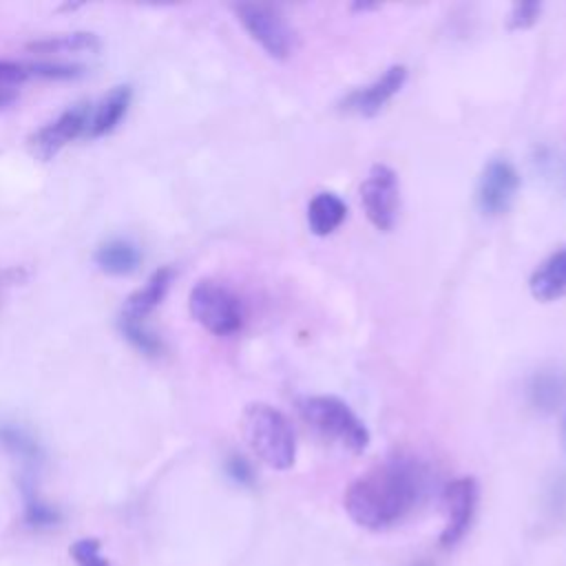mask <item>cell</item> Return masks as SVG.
Returning <instances> with one entry per match:
<instances>
[{"instance_id":"cell-16","label":"cell","mask_w":566,"mask_h":566,"mask_svg":"<svg viewBox=\"0 0 566 566\" xmlns=\"http://www.w3.org/2000/svg\"><path fill=\"white\" fill-rule=\"evenodd\" d=\"M95 265L113 276H122V274H130L137 270L142 254L137 250V245H133L130 241L124 239H111L106 243H102L95 254Z\"/></svg>"},{"instance_id":"cell-2","label":"cell","mask_w":566,"mask_h":566,"mask_svg":"<svg viewBox=\"0 0 566 566\" xmlns=\"http://www.w3.org/2000/svg\"><path fill=\"white\" fill-rule=\"evenodd\" d=\"M243 438L254 455L276 471H285L296 458V438L283 411L265 402H252L241 420Z\"/></svg>"},{"instance_id":"cell-14","label":"cell","mask_w":566,"mask_h":566,"mask_svg":"<svg viewBox=\"0 0 566 566\" xmlns=\"http://www.w3.org/2000/svg\"><path fill=\"white\" fill-rule=\"evenodd\" d=\"M170 281H172L170 268H159L157 272H153V276L146 281V285L126 298L122 316L133 318V321H144L161 303V298L166 296V292L170 287Z\"/></svg>"},{"instance_id":"cell-5","label":"cell","mask_w":566,"mask_h":566,"mask_svg":"<svg viewBox=\"0 0 566 566\" xmlns=\"http://www.w3.org/2000/svg\"><path fill=\"white\" fill-rule=\"evenodd\" d=\"M232 9L250 38L259 42L270 57L285 60L294 51V29L279 9L261 2H239Z\"/></svg>"},{"instance_id":"cell-9","label":"cell","mask_w":566,"mask_h":566,"mask_svg":"<svg viewBox=\"0 0 566 566\" xmlns=\"http://www.w3.org/2000/svg\"><path fill=\"white\" fill-rule=\"evenodd\" d=\"M444 528L440 533V546H455L469 531L475 506H478V484L473 478H458L444 486Z\"/></svg>"},{"instance_id":"cell-27","label":"cell","mask_w":566,"mask_h":566,"mask_svg":"<svg viewBox=\"0 0 566 566\" xmlns=\"http://www.w3.org/2000/svg\"><path fill=\"white\" fill-rule=\"evenodd\" d=\"M418 566H424V564H418Z\"/></svg>"},{"instance_id":"cell-4","label":"cell","mask_w":566,"mask_h":566,"mask_svg":"<svg viewBox=\"0 0 566 566\" xmlns=\"http://www.w3.org/2000/svg\"><path fill=\"white\" fill-rule=\"evenodd\" d=\"M192 318L214 336H230L243 325V305L239 296L210 279L195 283L188 296Z\"/></svg>"},{"instance_id":"cell-13","label":"cell","mask_w":566,"mask_h":566,"mask_svg":"<svg viewBox=\"0 0 566 566\" xmlns=\"http://www.w3.org/2000/svg\"><path fill=\"white\" fill-rule=\"evenodd\" d=\"M130 97H133L130 86H115L113 91H108V95H104L102 102L91 111V119L84 137L95 139L111 133L119 124V119L126 115Z\"/></svg>"},{"instance_id":"cell-1","label":"cell","mask_w":566,"mask_h":566,"mask_svg":"<svg viewBox=\"0 0 566 566\" xmlns=\"http://www.w3.org/2000/svg\"><path fill=\"white\" fill-rule=\"evenodd\" d=\"M427 469L413 458H389L356 478L345 493L347 515L363 528L385 531L402 522L424 497Z\"/></svg>"},{"instance_id":"cell-22","label":"cell","mask_w":566,"mask_h":566,"mask_svg":"<svg viewBox=\"0 0 566 566\" xmlns=\"http://www.w3.org/2000/svg\"><path fill=\"white\" fill-rule=\"evenodd\" d=\"M29 77H49V80H71L82 75V66H71V64H51V62H35V64H24Z\"/></svg>"},{"instance_id":"cell-12","label":"cell","mask_w":566,"mask_h":566,"mask_svg":"<svg viewBox=\"0 0 566 566\" xmlns=\"http://www.w3.org/2000/svg\"><path fill=\"white\" fill-rule=\"evenodd\" d=\"M526 394L528 402L542 413L559 409L566 400V371L557 367L537 369L526 385Z\"/></svg>"},{"instance_id":"cell-8","label":"cell","mask_w":566,"mask_h":566,"mask_svg":"<svg viewBox=\"0 0 566 566\" xmlns=\"http://www.w3.org/2000/svg\"><path fill=\"white\" fill-rule=\"evenodd\" d=\"M520 188V175L515 166L506 159H491L478 179L475 188V203L482 214L497 217L504 214Z\"/></svg>"},{"instance_id":"cell-3","label":"cell","mask_w":566,"mask_h":566,"mask_svg":"<svg viewBox=\"0 0 566 566\" xmlns=\"http://www.w3.org/2000/svg\"><path fill=\"white\" fill-rule=\"evenodd\" d=\"M303 420L325 440L340 444L352 453H363L369 447L365 422L336 396H310L298 402Z\"/></svg>"},{"instance_id":"cell-17","label":"cell","mask_w":566,"mask_h":566,"mask_svg":"<svg viewBox=\"0 0 566 566\" xmlns=\"http://www.w3.org/2000/svg\"><path fill=\"white\" fill-rule=\"evenodd\" d=\"M33 53H97L102 49V40L91 31H73L62 35H51L42 40H33L27 44Z\"/></svg>"},{"instance_id":"cell-11","label":"cell","mask_w":566,"mask_h":566,"mask_svg":"<svg viewBox=\"0 0 566 566\" xmlns=\"http://www.w3.org/2000/svg\"><path fill=\"white\" fill-rule=\"evenodd\" d=\"M528 287L531 294L542 303L566 296V248L555 250L535 268Z\"/></svg>"},{"instance_id":"cell-21","label":"cell","mask_w":566,"mask_h":566,"mask_svg":"<svg viewBox=\"0 0 566 566\" xmlns=\"http://www.w3.org/2000/svg\"><path fill=\"white\" fill-rule=\"evenodd\" d=\"M542 15V4L539 2H517L513 4L511 13H509V29L513 31H522L533 27Z\"/></svg>"},{"instance_id":"cell-18","label":"cell","mask_w":566,"mask_h":566,"mask_svg":"<svg viewBox=\"0 0 566 566\" xmlns=\"http://www.w3.org/2000/svg\"><path fill=\"white\" fill-rule=\"evenodd\" d=\"M0 444H4L11 453H15V455H20V458H24L29 462H38L40 460V444L22 427L0 424Z\"/></svg>"},{"instance_id":"cell-26","label":"cell","mask_w":566,"mask_h":566,"mask_svg":"<svg viewBox=\"0 0 566 566\" xmlns=\"http://www.w3.org/2000/svg\"><path fill=\"white\" fill-rule=\"evenodd\" d=\"M562 447L566 451V411H564V418H562Z\"/></svg>"},{"instance_id":"cell-10","label":"cell","mask_w":566,"mask_h":566,"mask_svg":"<svg viewBox=\"0 0 566 566\" xmlns=\"http://www.w3.org/2000/svg\"><path fill=\"white\" fill-rule=\"evenodd\" d=\"M405 80H407V69L402 64H394L374 82L347 93L340 99V108L358 117H374L387 106V102L394 95H398V91L405 86Z\"/></svg>"},{"instance_id":"cell-15","label":"cell","mask_w":566,"mask_h":566,"mask_svg":"<svg viewBox=\"0 0 566 566\" xmlns=\"http://www.w3.org/2000/svg\"><path fill=\"white\" fill-rule=\"evenodd\" d=\"M347 217L345 201L334 192H318L307 206V226L316 237L332 234Z\"/></svg>"},{"instance_id":"cell-7","label":"cell","mask_w":566,"mask_h":566,"mask_svg":"<svg viewBox=\"0 0 566 566\" xmlns=\"http://www.w3.org/2000/svg\"><path fill=\"white\" fill-rule=\"evenodd\" d=\"M91 111L93 106L88 102L69 106L64 113H60V117L44 124L29 137L31 153L42 161L53 159L69 142L86 135Z\"/></svg>"},{"instance_id":"cell-24","label":"cell","mask_w":566,"mask_h":566,"mask_svg":"<svg viewBox=\"0 0 566 566\" xmlns=\"http://www.w3.org/2000/svg\"><path fill=\"white\" fill-rule=\"evenodd\" d=\"M226 473L232 482H237L241 486H250L254 482L252 467L248 464V460L243 455H237V453L226 460Z\"/></svg>"},{"instance_id":"cell-19","label":"cell","mask_w":566,"mask_h":566,"mask_svg":"<svg viewBox=\"0 0 566 566\" xmlns=\"http://www.w3.org/2000/svg\"><path fill=\"white\" fill-rule=\"evenodd\" d=\"M29 77L27 66L18 62H0V111L18 99L20 84Z\"/></svg>"},{"instance_id":"cell-23","label":"cell","mask_w":566,"mask_h":566,"mask_svg":"<svg viewBox=\"0 0 566 566\" xmlns=\"http://www.w3.org/2000/svg\"><path fill=\"white\" fill-rule=\"evenodd\" d=\"M77 566H106V559L99 553V544L95 539H80L71 548Z\"/></svg>"},{"instance_id":"cell-6","label":"cell","mask_w":566,"mask_h":566,"mask_svg":"<svg viewBox=\"0 0 566 566\" xmlns=\"http://www.w3.org/2000/svg\"><path fill=\"white\" fill-rule=\"evenodd\" d=\"M360 203L374 228L389 232L396 226L400 186L396 172L389 166L376 164L369 168L365 181L360 184Z\"/></svg>"},{"instance_id":"cell-25","label":"cell","mask_w":566,"mask_h":566,"mask_svg":"<svg viewBox=\"0 0 566 566\" xmlns=\"http://www.w3.org/2000/svg\"><path fill=\"white\" fill-rule=\"evenodd\" d=\"M27 520L33 526H51V524H55L57 513L51 506H46L44 502L29 500V504H27Z\"/></svg>"},{"instance_id":"cell-20","label":"cell","mask_w":566,"mask_h":566,"mask_svg":"<svg viewBox=\"0 0 566 566\" xmlns=\"http://www.w3.org/2000/svg\"><path fill=\"white\" fill-rule=\"evenodd\" d=\"M119 327H122V334L126 336V340H130L139 352L148 354V356H155L161 352V343L159 338L146 329L144 321H133V318H119Z\"/></svg>"}]
</instances>
